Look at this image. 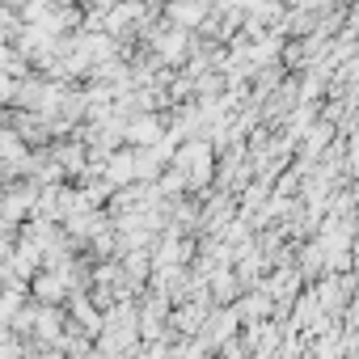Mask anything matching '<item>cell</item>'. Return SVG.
Wrapping results in <instances>:
<instances>
[{
	"instance_id": "1",
	"label": "cell",
	"mask_w": 359,
	"mask_h": 359,
	"mask_svg": "<svg viewBox=\"0 0 359 359\" xmlns=\"http://www.w3.org/2000/svg\"><path fill=\"white\" fill-rule=\"evenodd\" d=\"M123 135H127L131 144H148V140H161V123H156V118H135Z\"/></svg>"
},
{
	"instance_id": "2",
	"label": "cell",
	"mask_w": 359,
	"mask_h": 359,
	"mask_svg": "<svg viewBox=\"0 0 359 359\" xmlns=\"http://www.w3.org/2000/svg\"><path fill=\"white\" fill-rule=\"evenodd\" d=\"M203 13H208L203 0H182V5H173V18L182 22V26H199V22H203Z\"/></svg>"
},
{
	"instance_id": "3",
	"label": "cell",
	"mask_w": 359,
	"mask_h": 359,
	"mask_svg": "<svg viewBox=\"0 0 359 359\" xmlns=\"http://www.w3.org/2000/svg\"><path fill=\"white\" fill-rule=\"evenodd\" d=\"M34 287H39V296H43V300H60V296H64V279H60V275H55V279H51V275H43Z\"/></svg>"
},
{
	"instance_id": "4",
	"label": "cell",
	"mask_w": 359,
	"mask_h": 359,
	"mask_svg": "<svg viewBox=\"0 0 359 359\" xmlns=\"http://www.w3.org/2000/svg\"><path fill=\"white\" fill-rule=\"evenodd\" d=\"M131 173H135V161H131L127 152L110 161V177H114V182H127V177H131Z\"/></svg>"
}]
</instances>
